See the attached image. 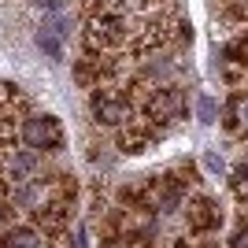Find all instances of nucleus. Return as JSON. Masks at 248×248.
Here are the masks:
<instances>
[{
	"label": "nucleus",
	"mask_w": 248,
	"mask_h": 248,
	"mask_svg": "<svg viewBox=\"0 0 248 248\" xmlns=\"http://www.w3.org/2000/svg\"><path fill=\"white\" fill-rule=\"evenodd\" d=\"M0 237H4V248H41L45 245V233L37 226H11Z\"/></svg>",
	"instance_id": "nucleus-5"
},
{
	"label": "nucleus",
	"mask_w": 248,
	"mask_h": 248,
	"mask_svg": "<svg viewBox=\"0 0 248 248\" xmlns=\"http://www.w3.org/2000/svg\"><path fill=\"white\" fill-rule=\"evenodd\" d=\"M93 115L96 123L104 126H123L134 119V104H130V96H126V89H111V85H100V89H93Z\"/></svg>",
	"instance_id": "nucleus-2"
},
{
	"label": "nucleus",
	"mask_w": 248,
	"mask_h": 248,
	"mask_svg": "<svg viewBox=\"0 0 248 248\" xmlns=\"http://www.w3.org/2000/svg\"><path fill=\"white\" fill-rule=\"evenodd\" d=\"M186 222H189L193 233H215V230L222 226V211H218L215 200H207V197H189Z\"/></svg>",
	"instance_id": "nucleus-4"
},
{
	"label": "nucleus",
	"mask_w": 248,
	"mask_h": 248,
	"mask_svg": "<svg viewBox=\"0 0 248 248\" xmlns=\"http://www.w3.org/2000/svg\"><path fill=\"white\" fill-rule=\"evenodd\" d=\"M8 218H11V207L4 204V200H0V226H4V222H8Z\"/></svg>",
	"instance_id": "nucleus-11"
},
{
	"label": "nucleus",
	"mask_w": 248,
	"mask_h": 248,
	"mask_svg": "<svg viewBox=\"0 0 248 248\" xmlns=\"http://www.w3.org/2000/svg\"><path fill=\"white\" fill-rule=\"evenodd\" d=\"M204 163H207V167H211V170H222V159H218V155H215V152H207V155H204Z\"/></svg>",
	"instance_id": "nucleus-10"
},
{
	"label": "nucleus",
	"mask_w": 248,
	"mask_h": 248,
	"mask_svg": "<svg viewBox=\"0 0 248 248\" xmlns=\"http://www.w3.org/2000/svg\"><path fill=\"white\" fill-rule=\"evenodd\" d=\"M22 137V126H19V115L15 111H4L0 108V148H15V141Z\"/></svg>",
	"instance_id": "nucleus-7"
},
{
	"label": "nucleus",
	"mask_w": 248,
	"mask_h": 248,
	"mask_svg": "<svg viewBox=\"0 0 248 248\" xmlns=\"http://www.w3.org/2000/svg\"><path fill=\"white\" fill-rule=\"evenodd\" d=\"M22 141L33 152H56L63 148V126L56 115H30L22 123Z\"/></svg>",
	"instance_id": "nucleus-3"
},
{
	"label": "nucleus",
	"mask_w": 248,
	"mask_h": 248,
	"mask_svg": "<svg viewBox=\"0 0 248 248\" xmlns=\"http://www.w3.org/2000/svg\"><path fill=\"white\" fill-rule=\"evenodd\" d=\"M197 119H200V123H215V119H218V104L211 100V96H200V100H197Z\"/></svg>",
	"instance_id": "nucleus-8"
},
{
	"label": "nucleus",
	"mask_w": 248,
	"mask_h": 248,
	"mask_svg": "<svg viewBox=\"0 0 248 248\" xmlns=\"http://www.w3.org/2000/svg\"><path fill=\"white\" fill-rule=\"evenodd\" d=\"M230 248H248V226H245V230H237V237L230 241Z\"/></svg>",
	"instance_id": "nucleus-9"
},
{
	"label": "nucleus",
	"mask_w": 248,
	"mask_h": 248,
	"mask_svg": "<svg viewBox=\"0 0 248 248\" xmlns=\"http://www.w3.org/2000/svg\"><path fill=\"white\" fill-rule=\"evenodd\" d=\"M60 33H63V30H56V26H41V30H37V48H41L52 63L63 60V41H60Z\"/></svg>",
	"instance_id": "nucleus-6"
},
{
	"label": "nucleus",
	"mask_w": 248,
	"mask_h": 248,
	"mask_svg": "<svg viewBox=\"0 0 248 248\" xmlns=\"http://www.w3.org/2000/svg\"><path fill=\"white\" fill-rule=\"evenodd\" d=\"M130 33H134V15L123 11H96L85 19V33L82 41L93 56H111V52H126L130 48Z\"/></svg>",
	"instance_id": "nucleus-1"
}]
</instances>
